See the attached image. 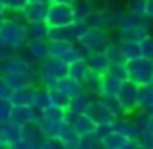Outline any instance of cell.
Instances as JSON below:
<instances>
[{
  "label": "cell",
  "instance_id": "cell-47",
  "mask_svg": "<svg viewBox=\"0 0 153 149\" xmlns=\"http://www.w3.org/2000/svg\"><path fill=\"white\" fill-rule=\"evenodd\" d=\"M146 12H147V18L153 19V0H146Z\"/></svg>",
  "mask_w": 153,
  "mask_h": 149
},
{
  "label": "cell",
  "instance_id": "cell-25",
  "mask_svg": "<svg viewBox=\"0 0 153 149\" xmlns=\"http://www.w3.org/2000/svg\"><path fill=\"white\" fill-rule=\"evenodd\" d=\"M122 82H124V79L116 78V76L111 74V72L105 74L103 76V95H101V97H116L120 85H122Z\"/></svg>",
  "mask_w": 153,
  "mask_h": 149
},
{
  "label": "cell",
  "instance_id": "cell-30",
  "mask_svg": "<svg viewBox=\"0 0 153 149\" xmlns=\"http://www.w3.org/2000/svg\"><path fill=\"white\" fill-rule=\"evenodd\" d=\"M83 89L89 91L93 97H101V95H103V76H99V74H95V72H91L89 79L83 83Z\"/></svg>",
  "mask_w": 153,
  "mask_h": 149
},
{
  "label": "cell",
  "instance_id": "cell-36",
  "mask_svg": "<svg viewBox=\"0 0 153 149\" xmlns=\"http://www.w3.org/2000/svg\"><path fill=\"white\" fill-rule=\"evenodd\" d=\"M126 8H128V12H130L132 16H138V18H147L146 0H130Z\"/></svg>",
  "mask_w": 153,
  "mask_h": 149
},
{
  "label": "cell",
  "instance_id": "cell-37",
  "mask_svg": "<svg viewBox=\"0 0 153 149\" xmlns=\"http://www.w3.org/2000/svg\"><path fill=\"white\" fill-rule=\"evenodd\" d=\"M43 114H45V118H51V120H64L66 108L56 107V105H49L47 108H43Z\"/></svg>",
  "mask_w": 153,
  "mask_h": 149
},
{
  "label": "cell",
  "instance_id": "cell-45",
  "mask_svg": "<svg viewBox=\"0 0 153 149\" xmlns=\"http://www.w3.org/2000/svg\"><path fill=\"white\" fill-rule=\"evenodd\" d=\"M112 130H114V128H112V124H99V126L95 128V132H97V134L101 136V139H103L107 134H111Z\"/></svg>",
  "mask_w": 153,
  "mask_h": 149
},
{
  "label": "cell",
  "instance_id": "cell-21",
  "mask_svg": "<svg viewBox=\"0 0 153 149\" xmlns=\"http://www.w3.org/2000/svg\"><path fill=\"white\" fill-rule=\"evenodd\" d=\"M58 138L64 142V149H79V134L76 132V128L72 124L64 122L62 130H60Z\"/></svg>",
  "mask_w": 153,
  "mask_h": 149
},
{
  "label": "cell",
  "instance_id": "cell-5",
  "mask_svg": "<svg viewBox=\"0 0 153 149\" xmlns=\"http://www.w3.org/2000/svg\"><path fill=\"white\" fill-rule=\"evenodd\" d=\"M108 41H111L108 29H105V27H87V29L79 35V39L76 43L85 47V49L91 50V52H99V50H105V47L108 45Z\"/></svg>",
  "mask_w": 153,
  "mask_h": 149
},
{
  "label": "cell",
  "instance_id": "cell-31",
  "mask_svg": "<svg viewBox=\"0 0 153 149\" xmlns=\"http://www.w3.org/2000/svg\"><path fill=\"white\" fill-rule=\"evenodd\" d=\"M25 27H27V37L29 39H47L49 25L45 21H29L25 23Z\"/></svg>",
  "mask_w": 153,
  "mask_h": 149
},
{
  "label": "cell",
  "instance_id": "cell-33",
  "mask_svg": "<svg viewBox=\"0 0 153 149\" xmlns=\"http://www.w3.org/2000/svg\"><path fill=\"white\" fill-rule=\"evenodd\" d=\"M95 147H103V139L97 132L79 136V149H95Z\"/></svg>",
  "mask_w": 153,
  "mask_h": 149
},
{
  "label": "cell",
  "instance_id": "cell-13",
  "mask_svg": "<svg viewBox=\"0 0 153 149\" xmlns=\"http://www.w3.org/2000/svg\"><path fill=\"white\" fill-rule=\"evenodd\" d=\"M49 39H29L27 41L25 50L33 56L35 62H43L51 56V49H49Z\"/></svg>",
  "mask_w": 153,
  "mask_h": 149
},
{
  "label": "cell",
  "instance_id": "cell-8",
  "mask_svg": "<svg viewBox=\"0 0 153 149\" xmlns=\"http://www.w3.org/2000/svg\"><path fill=\"white\" fill-rule=\"evenodd\" d=\"M49 43H51L49 49H51V56H52V58L64 60V62H68V64L82 58L79 52H78L76 43H72V41H49Z\"/></svg>",
  "mask_w": 153,
  "mask_h": 149
},
{
  "label": "cell",
  "instance_id": "cell-7",
  "mask_svg": "<svg viewBox=\"0 0 153 149\" xmlns=\"http://www.w3.org/2000/svg\"><path fill=\"white\" fill-rule=\"evenodd\" d=\"M85 29H87V25L83 21H74L70 25H62V27H49L47 39L49 41H72V43H76Z\"/></svg>",
  "mask_w": 153,
  "mask_h": 149
},
{
  "label": "cell",
  "instance_id": "cell-11",
  "mask_svg": "<svg viewBox=\"0 0 153 149\" xmlns=\"http://www.w3.org/2000/svg\"><path fill=\"white\" fill-rule=\"evenodd\" d=\"M47 10H49V2H27V6L19 12L25 23L29 21H45L47 19Z\"/></svg>",
  "mask_w": 153,
  "mask_h": 149
},
{
  "label": "cell",
  "instance_id": "cell-40",
  "mask_svg": "<svg viewBox=\"0 0 153 149\" xmlns=\"http://www.w3.org/2000/svg\"><path fill=\"white\" fill-rule=\"evenodd\" d=\"M43 149H64V142L58 136H49V138H43Z\"/></svg>",
  "mask_w": 153,
  "mask_h": 149
},
{
  "label": "cell",
  "instance_id": "cell-34",
  "mask_svg": "<svg viewBox=\"0 0 153 149\" xmlns=\"http://www.w3.org/2000/svg\"><path fill=\"white\" fill-rule=\"evenodd\" d=\"M49 105H51V89H49V87H43V85H37V91H35V101H33V107L47 108Z\"/></svg>",
  "mask_w": 153,
  "mask_h": 149
},
{
  "label": "cell",
  "instance_id": "cell-43",
  "mask_svg": "<svg viewBox=\"0 0 153 149\" xmlns=\"http://www.w3.org/2000/svg\"><path fill=\"white\" fill-rule=\"evenodd\" d=\"M12 93H14V87L6 82L4 76H0V97H2V99H10Z\"/></svg>",
  "mask_w": 153,
  "mask_h": 149
},
{
  "label": "cell",
  "instance_id": "cell-15",
  "mask_svg": "<svg viewBox=\"0 0 153 149\" xmlns=\"http://www.w3.org/2000/svg\"><path fill=\"white\" fill-rule=\"evenodd\" d=\"M0 136H2L12 147V143L19 142V139L23 138V126L18 124V122H12V120H6V122L0 124Z\"/></svg>",
  "mask_w": 153,
  "mask_h": 149
},
{
  "label": "cell",
  "instance_id": "cell-29",
  "mask_svg": "<svg viewBox=\"0 0 153 149\" xmlns=\"http://www.w3.org/2000/svg\"><path fill=\"white\" fill-rule=\"evenodd\" d=\"M118 43H120V50H122L124 60H134L142 56L140 41H118Z\"/></svg>",
  "mask_w": 153,
  "mask_h": 149
},
{
  "label": "cell",
  "instance_id": "cell-22",
  "mask_svg": "<svg viewBox=\"0 0 153 149\" xmlns=\"http://www.w3.org/2000/svg\"><path fill=\"white\" fill-rule=\"evenodd\" d=\"M52 89H58V91H62L66 97H74V95H78L79 91L83 89V85L79 82H76L74 78H70V76H66V78H60L58 82L54 83V87Z\"/></svg>",
  "mask_w": 153,
  "mask_h": 149
},
{
  "label": "cell",
  "instance_id": "cell-19",
  "mask_svg": "<svg viewBox=\"0 0 153 149\" xmlns=\"http://www.w3.org/2000/svg\"><path fill=\"white\" fill-rule=\"evenodd\" d=\"M43 138H45V136H43V132H41V128H39L37 122H29V124L23 126V139L29 143V149L41 147L43 145Z\"/></svg>",
  "mask_w": 153,
  "mask_h": 149
},
{
  "label": "cell",
  "instance_id": "cell-10",
  "mask_svg": "<svg viewBox=\"0 0 153 149\" xmlns=\"http://www.w3.org/2000/svg\"><path fill=\"white\" fill-rule=\"evenodd\" d=\"M85 112L91 116V118H93V122L97 124V126H99V124H112L116 120V116L108 110V107L99 97H95L93 101H91L89 108H87Z\"/></svg>",
  "mask_w": 153,
  "mask_h": 149
},
{
  "label": "cell",
  "instance_id": "cell-46",
  "mask_svg": "<svg viewBox=\"0 0 153 149\" xmlns=\"http://www.w3.org/2000/svg\"><path fill=\"white\" fill-rule=\"evenodd\" d=\"M12 52H14V50H12L10 47L6 45V43H2V41H0V60H2V58H6L8 54H12Z\"/></svg>",
  "mask_w": 153,
  "mask_h": 149
},
{
  "label": "cell",
  "instance_id": "cell-6",
  "mask_svg": "<svg viewBox=\"0 0 153 149\" xmlns=\"http://www.w3.org/2000/svg\"><path fill=\"white\" fill-rule=\"evenodd\" d=\"M118 101L120 105L124 107V110H126V114H134L136 110H138V97H140V85L138 83H134L132 79H124L122 85H120L118 89Z\"/></svg>",
  "mask_w": 153,
  "mask_h": 149
},
{
  "label": "cell",
  "instance_id": "cell-14",
  "mask_svg": "<svg viewBox=\"0 0 153 149\" xmlns=\"http://www.w3.org/2000/svg\"><path fill=\"white\" fill-rule=\"evenodd\" d=\"M68 76L83 85L91 76V66H89V62H87V58H79V60L70 62V66H68Z\"/></svg>",
  "mask_w": 153,
  "mask_h": 149
},
{
  "label": "cell",
  "instance_id": "cell-16",
  "mask_svg": "<svg viewBox=\"0 0 153 149\" xmlns=\"http://www.w3.org/2000/svg\"><path fill=\"white\" fill-rule=\"evenodd\" d=\"M35 91H37V85H25V87H19V89H14L12 93V105H25V107H33V101H35Z\"/></svg>",
  "mask_w": 153,
  "mask_h": 149
},
{
  "label": "cell",
  "instance_id": "cell-1",
  "mask_svg": "<svg viewBox=\"0 0 153 149\" xmlns=\"http://www.w3.org/2000/svg\"><path fill=\"white\" fill-rule=\"evenodd\" d=\"M0 41L6 43L14 52H22L27 47V27H25V19L19 16V18H10L6 19L0 25Z\"/></svg>",
  "mask_w": 153,
  "mask_h": 149
},
{
  "label": "cell",
  "instance_id": "cell-49",
  "mask_svg": "<svg viewBox=\"0 0 153 149\" xmlns=\"http://www.w3.org/2000/svg\"><path fill=\"white\" fill-rule=\"evenodd\" d=\"M49 2H56V4H70V6H74L78 0H49Z\"/></svg>",
  "mask_w": 153,
  "mask_h": 149
},
{
  "label": "cell",
  "instance_id": "cell-17",
  "mask_svg": "<svg viewBox=\"0 0 153 149\" xmlns=\"http://www.w3.org/2000/svg\"><path fill=\"white\" fill-rule=\"evenodd\" d=\"M95 97L89 93V91L82 89L78 95H74V97L70 99V105H68V110L74 112V114H82V112H85L87 108H89L91 101H93Z\"/></svg>",
  "mask_w": 153,
  "mask_h": 149
},
{
  "label": "cell",
  "instance_id": "cell-28",
  "mask_svg": "<svg viewBox=\"0 0 153 149\" xmlns=\"http://www.w3.org/2000/svg\"><path fill=\"white\" fill-rule=\"evenodd\" d=\"M37 124H39V128H41L43 136H45V138H49V136H58L60 134L64 120H51V118H45V116H43Z\"/></svg>",
  "mask_w": 153,
  "mask_h": 149
},
{
  "label": "cell",
  "instance_id": "cell-27",
  "mask_svg": "<svg viewBox=\"0 0 153 149\" xmlns=\"http://www.w3.org/2000/svg\"><path fill=\"white\" fill-rule=\"evenodd\" d=\"M103 149H128V138L120 132L112 130L103 138Z\"/></svg>",
  "mask_w": 153,
  "mask_h": 149
},
{
  "label": "cell",
  "instance_id": "cell-50",
  "mask_svg": "<svg viewBox=\"0 0 153 149\" xmlns=\"http://www.w3.org/2000/svg\"><path fill=\"white\" fill-rule=\"evenodd\" d=\"M147 130L153 132V116H149V124H147Z\"/></svg>",
  "mask_w": 153,
  "mask_h": 149
},
{
  "label": "cell",
  "instance_id": "cell-32",
  "mask_svg": "<svg viewBox=\"0 0 153 149\" xmlns=\"http://www.w3.org/2000/svg\"><path fill=\"white\" fill-rule=\"evenodd\" d=\"M105 54H107V58L111 60V64H124L126 60H124V56H122V50H120V43H114L111 39L108 41V45L105 47Z\"/></svg>",
  "mask_w": 153,
  "mask_h": 149
},
{
  "label": "cell",
  "instance_id": "cell-9",
  "mask_svg": "<svg viewBox=\"0 0 153 149\" xmlns=\"http://www.w3.org/2000/svg\"><path fill=\"white\" fill-rule=\"evenodd\" d=\"M126 14H128V8L124 6L122 2H118V0H108V8L105 10V27H107L108 31L118 29L120 21H122V18Z\"/></svg>",
  "mask_w": 153,
  "mask_h": 149
},
{
  "label": "cell",
  "instance_id": "cell-35",
  "mask_svg": "<svg viewBox=\"0 0 153 149\" xmlns=\"http://www.w3.org/2000/svg\"><path fill=\"white\" fill-rule=\"evenodd\" d=\"M103 101L105 105L108 107V110L112 112V114L116 116V118H120V116H124L126 114V110H124V107L120 105V101H118V97H99Z\"/></svg>",
  "mask_w": 153,
  "mask_h": 149
},
{
  "label": "cell",
  "instance_id": "cell-4",
  "mask_svg": "<svg viewBox=\"0 0 153 149\" xmlns=\"http://www.w3.org/2000/svg\"><path fill=\"white\" fill-rule=\"evenodd\" d=\"M76 21V10L70 4H56L49 2V10H47V19L45 23L49 27H62L70 25Z\"/></svg>",
  "mask_w": 153,
  "mask_h": 149
},
{
  "label": "cell",
  "instance_id": "cell-2",
  "mask_svg": "<svg viewBox=\"0 0 153 149\" xmlns=\"http://www.w3.org/2000/svg\"><path fill=\"white\" fill-rule=\"evenodd\" d=\"M68 66H70L68 62L52 58V56H49L47 60H43L41 68H39V82H41V85L52 89L54 83L58 82L60 78H66L68 76Z\"/></svg>",
  "mask_w": 153,
  "mask_h": 149
},
{
  "label": "cell",
  "instance_id": "cell-24",
  "mask_svg": "<svg viewBox=\"0 0 153 149\" xmlns=\"http://www.w3.org/2000/svg\"><path fill=\"white\" fill-rule=\"evenodd\" d=\"M147 33H149V29L146 25H136V27H128V29H116L118 41H142Z\"/></svg>",
  "mask_w": 153,
  "mask_h": 149
},
{
  "label": "cell",
  "instance_id": "cell-38",
  "mask_svg": "<svg viewBox=\"0 0 153 149\" xmlns=\"http://www.w3.org/2000/svg\"><path fill=\"white\" fill-rule=\"evenodd\" d=\"M51 105L68 108V105H70V97H66V95H64L62 91H58V89H51Z\"/></svg>",
  "mask_w": 153,
  "mask_h": 149
},
{
  "label": "cell",
  "instance_id": "cell-23",
  "mask_svg": "<svg viewBox=\"0 0 153 149\" xmlns=\"http://www.w3.org/2000/svg\"><path fill=\"white\" fill-rule=\"evenodd\" d=\"M138 110H143L149 116H153V83L151 85H140Z\"/></svg>",
  "mask_w": 153,
  "mask_h": 149
},
{
  "label": "cell",
  "instance_id": "cell-44",
  "mask_svg": "<svg viewBox=\"0 0 153 149\" xmlns=\"http://www.w3.org/2000/svg\"><path fill=\"white\" fill-rule=\"evenodd\" d=\"M27 2L29 0H6V8H8V12H22L23 8L27 6Z\"/></svg>",
  "mask_w": 153,
  "mask_h": 149
},
{
  "label": "cell",
  "instance_id": "cell-39",
  "mask_svg": "<svg viewBox=\"0 0 153 149\" xmlns=\"http://www.w3.org/2000/svg\"><path fill=\"white\" fill-rule=\"evenodd\" d=\"M140 47H142V56L153 60V35L151 33H147L146 37L140 41Z\"/></svg>",
  "mask_w": 153,
  "mask_h": 149
},
{
  "label": "cell",
  "instance_id": "cell-26",
  "mask_svg": "<svg viewBox=\"0 0 153 149\" xmlns=\"http://www.w3.org/2000/svg\"><path fill=\"white\" fill-rule=\"evenodd\" d=\"M72 126L76 128V132H78L79 136H85V134H91V132H95L97 124L93 122V118H91L87 112H82V114L76 116V120L72 122Z\"/></svg>",
  "mask_w": 153,
  "mask_h": 149
},
{
  "label": "cell",
  "instance_id": "cell-3",
  "mask_svg": "<svg viewBox=\"0 0 153 149\" xmlns=\"http://www.w3.org/2000/svg\"><path fill=\"white\" fill-rule=\"evenodd\" d=\"M128 79H132L138 85H151L153 83V60L140 56L134 60H126Z\"/></svg>",
  "mask_w": 153,
  "mask_h": 149
},
{
  "label": "cell",
  "instance_id": "cell-20",
  "mask_svg": "<svg viewBox=\"0 0 153 149\" xmlns=\"http://www.w3.org/2000/svg\"><path fill=\"white\" fill-rule=\"evenodd\" d=\"M87 62H89V66H91V72H95V74H99V76H105V74H108V70H111V60L107 58V54H105L103 50H99V52H93V54L87 58Z\"/></svg>",
  "mask_w": 153,
  "mask_h": 149
},
{
  "label": "cell",
  "instance_id": "cell-51",
  "mask_svg": "<svg viewBox=\"0 0 153 149\" xmlns=\"http://www.w3.org/2000/svg\"><path fill=\"white\" fill-rule=\"evenodd\" d=\"M29 2H49V0H29Z\"/></svg>",
  "mask_w": 153,
  "mask_h": 149
},
{
  "label": "cell",
  "instance_id": "cell-41",
  "mask_svg": "<svg viewBox=\"0 0 153 149\" xmlns=\"http://www.w3.org/2000/svg\"><path fill=\"white\" fill-rule=\"evenodd\" d=\"M138 139H140V147L142 149H153V132L151 130H142Z\"/></svg>",
  "mask_w": 153,
  "mask_h": 149
},
{
  "label": "cell",
  "instance_id": "cell-18",
  "mask_svg": "<svg viewBox=\"0 0 153 149\" xmlns=\"http://www.w3.org/2000/svg\"><path fill=\"white\" fill-rule=\"evenodd\" d=\"M12 122H18L22 126L29 122H35V114H33V107H25V105H14L12 107V112H10V118Z\"/></svg>",
  "mask_w": 153,
  "mask_h": 149
},
{
  "label": "cell",
  "instance_id": "cell-42",
  "mask_svg": "<svg viewBox=\"0 0 153 149\" xmlns=\"http://www.w3.org/2000/svg\"><path fill=\"white\" fill-rule=\"evenodd\" d=\"M12 101L10 99H2L0 97V124L6 122L8 118H10V112H12Z\"/></svg>",
  "mask_w": 153,
  "mask_h": 149
},
{
  "label": "cell",
  "instance_id": "cell-48",
  "mask_svg": "<svg viewBox=\"0 0 153 149\" xmlns=\"http://www.w3.org/2000/svg\"><path fill=\"white\" fill-rule=\"evenodd\" d=\"M8 18V8H4L2 4H0V25H2V21Z\"/></svg>",
  "mask_w": 153,
  "mask_h": 149
},
{
  "label": "cell",
  "instance_id": "cell-12",
  "mask_svg": "<svg viewBox=\"0 0 153 149\" xmlns=\"http://www.w3.org/2000/svg\"><path fill=\"white\" fill-rule=\"evenodd\" d=\"M112 128H114L116 132H120L122 136H126L128 139H138L140 132H142L138 128V124L134 122L132 114H124V116H120V118H116L114 122H112Z\"/></svg>",
  "mask_w": 153,
  "mask_h": 149
}]
</instances>
